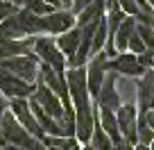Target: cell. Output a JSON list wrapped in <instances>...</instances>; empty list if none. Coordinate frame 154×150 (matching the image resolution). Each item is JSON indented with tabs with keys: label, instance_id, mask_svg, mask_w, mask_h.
<instances>
[{
	"label": "cell",
	"instance_id": "6",
	"mask_svg": "<svg viewBox=\"0 0 154 150\" xmlns=\"http://www.w3.org/2000/svg\"><path fill=\"white\" fill-rule=\"evenodd\" d=\"M32 98L38 102V107H41V109H43L48 116L59 118V116L63 114V105H61V100H59V96H57V93H52L43 82H38V87L34 89Z\"/></svg>",
	"mask_w": 154,
	"mask_h": 150
},
{
	"label": "cell",
	"instance_id": "26",
	"mask_svg": "<svg viewBox=\"0 0 154 150\" xmlns=\"http://www.w3.org/2000/svg\"><path fill=\"white\" fill-rule=\"evenodd\" d=\"M118 5H120L122 11H127V14H131V16L138 14V9H136V0H118Z\"/></svg>",
	"mask_w": 154,
	"mask_h": 150
},
{
	"label": "cell",
	"instance_id": "8",
	"mask_svg": "<svg viewBox=\"0 0 154 150\" xmlns=\"http://www.w3.org/2000/svg\"><path fill=\"white\" fill-rule=\"evenodd\" d=\"M106 71H118L120 75H127V78H136L140 73H145L147 68L140 66L138 59H136L134 53H122L113 59V62H106Z\"/></svg>",
	"mask_w": 154,
	"mask_h": 150
},
{
	"label": "cell",
	"instance_id": "23",
	"mask_svg": "<svg viewBox=\"0 0 154 150\" xmlns=\"http://www.w3.org/2000/svg\"><path fill=\"white\" fill-rule=\"evenodd\" d=\"M127 46H129V48H131V53H143V50H147V48H145V43H143V41H140V37H138V34H136V27H134V32H131V37H129V41H127Z\"/></svg>",
	"mask_w": 154,
	"mask_h": 150
},
{
	"label": "cell",
	"instance_id": "24",
	"mask_svg": "<svg viewBox=\"0 0 154 150\" xmlns=\"http://www.w3.org/2000/svg\"><path fill=\"white\" fill-rule=\"evenodd\" d=\"M136 59H138V64H140V66H145V68H154V48L143 50V53H140Z\"/></svg>",
	"mask_w": 154,
	"mask_h": 150
},
{
	"label": "cell",
	"instance_id": "10",
	"mask_svg": "<svg viewBox=\"0 0 154 150\" xmlns=\"http://www.w3.org/2000/svg\"><path fill=\"white\" fill-rule=\"evenodd\" d=\"M43 18V32L50 34H63L75 25V16L70 11H50V14L41 16Z\"/></svg>",
	"mask_w": 154,
	"mask_h": 150
},
{
	"label": "cell",
	"instance_id": "28",
	"mask_svg": "<svg viewBox=\"0 0 154 150\" xmlns=\"http://www.w3.org/2000/svg\"><path fill=\"white\" fill-rule=\"evenodd\" d=\"M143 118H145V123H147V127L154 132V109H147V111H143Z\"/></svg>",
	"mask_w": 154,
	"mask_h": 150
},
{
	"label": "cell",
	"instance_id": "16",
	"mask_svg": "<svg viewBox=\"0 0 154 150\" xmlns=\"http://www.w3.org/2000/svg\"><path fill=\"white\" fill-rule=\"evenodd\" d=\"M134 27H136V23H134V18H122V23L116 27V39H113V48H118V50H125L127 48V41H129V37H131V32H134Z\"/></svg>",
	"mask_w": 154,
	"mask_h": 150
},
{
	"label": "cell",
	"instance_id": "13",
	"mask_svg": "<svg viewBox=\"0 0 154 150\" xmlns=\"http://www.w3.org/2000/svg\"><path fill=\"white\" fill-rule=\"evenodd\" d=\"M16 18H18V25L23 27L25 34H38V32H43V18L36 14H32V11L25 7V9L16 11Z\"/></svg>",
	"mask_w": 154,
	"mask_h": 150
},
{
	"label": "cell",
	"instance_id": "27",
	"mask_svg": "<svg viewBox=\"0 0 154 150\" xmlns=\"http://www.w3.org/2000/svg\"><path fill=\"white\" fill-rule=\"evenodd\" d=\"M131 148H134V145H131L129 141H125V139L120 136L118 141H113V143H111V148H109V150H131Z\"/></svg>",
	"mask_w": 154,
	"mask_h": 150
},
{
	"label": "cell",
	"instance_id": "14",
	"mask_svg": "<svg viewBox=\"0 0 154 150\" xmlns=\"http://www.w3.org/2000/svg\"><path fill=\"white\" fill-rule=\"evenodd\" d=\"M97 123H100V127L104 130V134L109 136L111 141H118V139H120L118 121H116V114H113L111 109H102V107H100V116H97Z\"/></svg>",
	"mask_w": 154,
	"mask_h": 150
},
{
	"label": "cell",
	"instance_id": "20",
	"mask_svg": "<svg viewBox=\"0 0 154 150\" xmlns=\"http://www.w3.org/2000/svg\"><path fill=\"white\" fill-rule=\"evenodd\" d=\"M104 41H106V21H104V16H102L100 23H97V27H95V32H93L91 50H93V53H100L102 46H104Z\"/></svg>",
	"mask_w": 154,
	"mask_h": 150
},
{
	"label": "cell",
	"instance_id": "11",
	"mask_svg": "<svg viewBox=\"0 0 154 150\" xmlns=\"http://www.w3.org/2000/svg\"><path fill=\"white\" fill-rule=\"evenodd\" d=\"M136 91H138L140 111L154 109V71H152V68H147V71L143 73L140 82L136 84Z\"/></svg>",
	"mask_w": 154,
	"mask_h": 150
},
{
	"label": "cell",
	"instance_id": "33",
	"mask_svg": "<svg viewBox=\"0 0 154 150\" xmlns=\"http://www.w3.org/2000/svg\"><path fill=\"white\" fill-rule=\"evenodd\" d=\"M79 150H95L91 143H84V145H79Z\"/></svg>",
	"mask_w": 154,
	"mask_h": 150
},
{
	"label": "cell",
	"instance_id": "25",
	"mask_svg": "<svg viewBox=\"0 0 154 150\" xmlns=\"http://www.w3.org/2000/svg\"><path fill=\"white\" fill-rule=\"evenodd\" d=\"M16 5L14 2H9V0H0V21H5L7 16H14L16 14Z\"/></svg>",
	"mask_w": 154,
	"mask_h": 150
},
{
	"label": "cell",
	"instance_id": "34",
	"mask_svg": "<svg viewBox=\"0 0 154 150\" xmlns=\"http://www.w3.org/2000/svg\"><path fill=\"white\" fill-rule=\"evenodd\" d=\"M59 2H61L63 7H68V5H70V2H72V0H59Z\"/></svg>",
	"mask_w": 154,
	"mask_h": 150
},
{
	"label": "cell",
	"instance_id": "17",
	"mask_svg": "<svg viewBox=\"0 0 154 150\" xmlns=\"http://www.w3.org/2000/svg\"><path fill=\"white\" fill-rule=\"evenodd\" d=\"M25 32L18 25V18L14 16H7L5 21H0V39H23Z\"/></svg>",
	"mask_w": 154,
	"mask_h": 150
},
{
	"label": "cell",
	"instance_id": "1",
	"mask_svg": "<svg viewBox=\"0 0 154 150\" xmlns=\"http://www.w3.org/2000/svg\"><path fill=\"white\" fill-rule=\"evenodd\" d=\"M0 68H5L14 78L23 80V82H29V84L38 78V59H36V55H29V53L0 59Z\"/></svg>",
	"mask_w": 154,
	"mask_h": 150
},
{
	"label": "cell",
	"instance_id": "2",
	"mask_svg": "<svg viewBox=\"0 0 154 150\" xmlns=\"http://www.w3.org/2000/svg\"><path fill=\"white\" fill-rule=\"evenodd\" d=\"M34 50H36V55H41L43 64H48V66L54 68L57 73H63V68H66V59H63V53L57 48V43H54L52 39H48V37H38V39L34 41Z\"/></svg>",
	"mask_w": 154,
	"mask_h": 150
},
{
	"label": "cell",
	"instance_id": "19",
	"mask_svg": "<svg viewBox=\"0 0 154 150\" xmlns=\"http://www.w3.org/2000/svg\"><path fill=\"white\" fill-rule=\"evenodd\" d=\"M88 143H91L95 150H109L113 141H111L109 136L104 134V130L100 127V123L95 121V125H93V132H91V139H88Z\"/></svg>",
	"mask_w": 154,
	"mask_h": 150
},
{
	"label": "cell",
	"instance_id": "37",
	"mask_svg": "<svg viewBox=\"0 0 154 150\" xmlns=\"http://www.w3.org/2000/svg\"><path fill=\"white\" fill-rule=\"evenodd\" d=\"M147 2H149V5H152V9H154V0H147Z\"/></svg>",
	"mask_w": 154,
	"mask_h": 150
},
{
	"label": "cell",
	"instance_id": "12",
	"mask_svg": "<svg viewBox=\"0 0 154 150\" xmlns=\"http://www.w3.org/2000/svg\"><path fill=\"white\" fill-rule=\"evenodd\" d=\"M32 46H34L32 39H0V59L27 55Z\"/></svg>",
	"mask_w": 154,
	"mask_h": 150
},
{
	"label": "cell",
	"instance_id": "9",
	"mask_svg": "<svg viewBox=\"0 0 154 150\" xmlns=\"http://www.w3.org/2000/svg\"><path fill=\"white\" fill-rule=\"evenodd\" d=\"M95 98H97V105H100L102 109L116 111L120 107V96L116 91V73L104 75V82H102V87H100V91H97Z\"/></svg>",
	"mask_w": 154,
	"mask_h": 150
},
{
	"label": "cell",
	"instance_id": "30",
	"mask_svg": "<svg viewBox=\"0 0 154 150\" xmlns=\"http://www.w3.org/2000/svg\"><path fill=\"white\" fill-rule=\"evenodd\" d=\"M5 111H7V100L0 98V121H2V114H5Z\"/></svg>",
	"mask_w": 154,
	"mask_h": 150
},
{
	"label": "cell",
	"instance_id": "22",
	"mask_svg": "<svg viewBox=\"0 0 154 150\" xmlns=\"http://www.w3.org/2000/svg\"><path fill=\"white\" fill-rule=\"evenodd\" d=\"M23 5L27 7L32 14H36V16H45V14L52 11V5H48L45 0H25Z\"/></svg>",
	"mask_w": 154,
	"mask_h": 150
},
{
	"label": "cell",
	"instance_id": "5",
	"mask_svg": "<svg viewBox=\"0 0 154 150\" xmlns=\"http://www.w3.org/2000/svg\"><path fill=\"white\" fill-rule=\"evenodd\" d=\"M0 91L7 98H29L34 93V87L29 82L14 78L11 73H7L5 68H0Z\"/></svg>",
	"mask_w": 154,
	"mask_h": 150
},
{
	"label": "cell",
	"instance_id": "32",
	"mask_svg": "<svg viewBox=\"0 0 154 150\" xmlns=\"http://www.w3.org/2000/svg\"><path fill=\"white\" fill-rule=\"evenodd\" d=\"M45 2H48V5H52V7H61V2H59V0H45Z\"/></svg>",
	"mask_w": 154,
	"mask_h": 150
},
{
	"label": "cell",
	"instance_id": "29",
	"mask_svg": "<svg viewBox=\"0 0 154 150\" xmlns=\"http://www.w3.org/2000/svg\"><path fill=\"white\" fill-rule=\"evenodd\" d=\"M91 2H93V0H72L70 5H72V9H75V11H82L84 7H86V5H91Z\"/></svg>",
	"mask_w": 154,
	"mask_h": 150
},
{
	"label": "cell",
	"instance_id": "35",
	"mask_svg": "<svg viewBox=\"0 0 154 150\" xmlns=\"http://www.w3.org/2000/svg\"><path fill=\"white\" fill-rule=\"evenodd\" d=\"M9 2H14V5H20V2H25V0H9Z\"/></svg>",
	"mask_w": 154,
	"mask_h": 150
},
{
	"label": "cell",
	"instance_id": "21",
	"mask_svg": "<svg viewBox=\"0 0 154 150\" xmlns=\"http://www.w3.org/2000/svg\"><path fill=\"white\" fill-rule=\"evenodd\" d=\"M136 34L140 37V41L145 43V48H154V25L136 23Z\"/></svg>",
	"mask_w": 154,
	"mask_h": 150
},
{
	"label": "cell",
	"instance_id": "3",
	"mask_svg": "<svg viewBox=\"0 0 154 150\" xmlns=\"http://www.w3.org/2000/svg\"><path fill=\"white\" fill-rule=\"evenodd\" d=\"M11 114H14V118L34 136V139H43V136H45L43 130L38 127L34 114L29 111V105L25 102V98H11Z\"/></svg>",
	"mask_w": 154,
	"mask_h": 150
},
{
	"label": "cell",
	"instance_id": "15",
	"mask_svg": "<svg viewBox=\"0 0 154 150\" xmlns=\"http://www.w3.org/2000/svg\"><path fill=\"white\" fill-rule=\"evenodd\" d=\"M79 41H82V32H79V27L77 30H66L63 32V37H59L57 41V48L61 50L63 55H75V50L79 48Z\"/></svg>",
	"mask_w": 154,
	"mask_h": 150
},
{
	"label": "cell",
	"instance_id": "4",
	"mask_svg": "<svg viewBox=\"0 0 154 150\" xmlns=\"http://www.w3.org/2000/svg\"><path fill=\"white\" fill-rule=\"evenodd\" d=\"M136 118H138V109L134 105H120L116 109V121H118V130L125 141H129L131 145L136 143Z\"/></svg>",
	"mask_w": 154,
	"mask_h": 150
},
{
	"label": "cell",
	"instance_id": "36",
	"mask_svg": "<svg viewBox=\"0 0 154 150\" xmlns=\"http://www.w3.org/2000/svg\"><path fill=\"white\" fill-rule=\"evenodd\" d=\"M149 150H154V139H152V141H149Z\"/></svg>",
	"mask_w": 154,
	"mask_h": 150
},
{
	"label": "cell",
	"instance_id": "18",
	"mask_svg": "<svg viewBox=\"0 0 154 150\" xmlns=\"http://www.w3.org/2000/svg\"><path fill=\"white\" fill-rule=\"evenodd\" d=\"M41 141H43L45 150H72L77 145L75 136H48L45 134Z\"/></svg>",
	"mask_w": 154,
	"mask_h": 150
},
{
	"label": "cell",
	"instance_id": "31",
	"mask_svg": "<svg viewBox=\"0 0 154 150\" xmlns=\"http://www.w3.org/2000/svg\"><path fill=\"white\" fill-rule=\"evenodd\" d=\"M131 150H149V145H145V143H134V148Z\"/></svg>",
	"mask_w": 154,
	"mask_h": 150
},
{
	"label": "cell",
	"instance_id": "7",
	"mask_svg": "<svg viewBox=\"0 0 154 150\" xmlns=\"http://www.w3.org/2000/svg\"><path fill=\"white\" fill-rule=\"evenodd\" d=\"M104 75H106V55L95 53V59L88 64V73H86V89L91 96H97L102 82H104Z\"/></svg>",
	"mask_w": 154,
	"mask_h": 150
}]
</instances>
